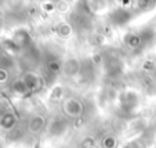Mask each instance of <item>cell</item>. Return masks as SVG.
<instances>
[{"label": "cell", "instance_id": "1", "mask_svg": "<svg viewBox=\"0 0 156 148\" xmlns=\"http://www.w3.org/2000/svg\"><path fill=\"white\" fill-rule=\"evenodd\" d=\"M136 13V10L130 9V7H118V9H113L108 14V22L113 28H123L131 22Z\"/></svg>", "mask_w": 156, "mask_h": 148}, {"label": "cell", "instance_id": "2", "mask_svg": "<svg viewBox=\"0 0 156 148\" xmlns=\"http://www.w3.org/2000/svg\"><path fill=\"white\" fill-rule=\"evenodd\" d=\"M62 115L69 121H76L82 118L84 112V105L77 97H65L61 101Z\"/></svg>", "mask_w": 156, "mask_h": 148}, {"label": "cell", "instance_id": "3", "mask_svg": "<svg viewBox=\"0 0 156 148\" xmlns=\"http://www.w3.org/2000/svg\"><path fill=\"white\" fill-rule=\"evenodd\" d=\"M140 96L134 90H123L119 94V107L123 114H131L133 111L138 107Z\"/></svg>", "mask_w": 156, "mask_h": 148}, {"label": "cell", "instance_id": "4", "mask_svg": "<svg viewBox=\"0 0 156 148\" xmlns=\"http://www.w3.org/2000/svg\"><path fill=\"white\" fill-rule=\"evenodd\" d=\"M68 121L69 119H66L64 115L55 116V118H53L47 123V129H46V130L53 137H61L62 134H65L66 130H68V125H69Z\"/></svg>", "mask_w": 156, "mask_h": 148}, {"label": "cell", "instance_id": "5", "mask_svg": "<svg viewBox=\"0 0 156 148\" xmlns=\"http://www.w3.org/2000/svg\"><path fill=\"white\" fill-rule=\"evenodd\" d=\"M46 129H47V121H46V118H44L43 115L35 114V115H30L29 118H28L27 130L29 134L37 136V134L43 133Z\"/></svg>", "mask_w": 156, "mask_h": 148}, {"label": "cell", "instance_id": "6", "mask_svg": "<svg viewBox=\"0 0 156 148\" xmlns=\"http://www.w3.org/2000/svg\"><path fill=\"white\" fill-rule=\"evenodd\" d=\"M123 43L129 50L131 51H140L144 47V40L140 33V31H130V32L124 33L123 36Z\"/></svg>", "mask_w": 156, "mask_h": 148}, {"label": "cell", "instance_id": "7", "mask_svg": "<svg viewBox=\"0 0 156 148\" xmlns=\"http://www.w3.org/2000/svg\"><path fill=\"white\" fill-rule=\"evenodd\" d=\"M82 71H83V65L79 58L71 57V58L65 60L64 64H62V74L66 78H76L77 75L82 74Z\"/></svg>", "mask_w": 156, "mask_h": 148}, {"label": "cell", "instance_id": "8", "mask_svg": "<svg viewBox=\"0 0 156 148\" xmlns=\"http://www.w3.org/2000/svg\"><path fill=\"white\" fill-rule=\"evenodd\" d=\"M11 42L18 50H27L32 46V36L27 29H18L15 31Z\"/></svg>", "mask_w": 156, "mask_h": 148}, {"label": "cell", "instance_id": "9", "mask_svg": "<svg viewBox=\"0 0 156 148\" xmlns=\"http://www.w3.org/2000/svg\"><path fill=\"white\" fill-rule=\"evenodd\" d=\"M22 79H24V82L27 83V86H28V89H29L30 93L37 92V90L43 86V80H41V78L33 71L25 72V74L22 75Z\"/></svg>", "mask_w": 156, "mask_h": 148}, {"label": "cell", "instance_id": "10", "mask_svg": "<svg viewBox=\"0 0 156 148\" xmlns=\"http://www.w3.org/2000/svg\"><path fill=\"white\" fill-rule=\"evenodd\" d=\"M73 25L69 22V21H61L55 25V35L59 39H69L73 35Z\"/></svg>", "mask_w": 156, "mask_h": 148}, {"label": "cell", "instance_id": "11", "mask_svg": "<svg viewBox=\"0 0 156 148\" xmlns=\"http://www.w3.org/2000/svg\"><path fill=\"white\" fill-rule=\"evenodd\" d=\"M156 7V0H134V10L137 13H147Z\"/></svg>", "mask_w": 156, "mask_h": 148}, {"label": "cell", "instance_id": "12", "mask_svg": "<svg viewBox=\"0 0 156 148\" xmlns=\"http://www.w3.org/2000/svg\"><path fill=\"white\" fill-rule=\"evenodd\" d=\"M118 145L119 140L113 133H106L100 141V148H118Z\"/></svg>", "mask_w": 156, "mask_h": 148}, {"label": "cell", "instance_id": "13", "mask_svg": "<svg viewBox=\"0 0 156 148\" xmlns=\"http://www.w3.org/2000/svg\"><path fill=\"white\" fill-rule=\"evenodd\" d=\"M88 6L93 14H98L101 11H105L109 7V0H88Z\"/></svg>", "mask_w": 156, "mask_h": 148}, {"label": "cell", "instance_id": "14", "mask_svg": "<svg viewBox=\"0 0 156 148\" xmlns=\"http://www.w3.org/2000/svg\"><path fill=\"white\" fill-rule=\"evenodd\" d=\"M0 125H2V128L6 129V130H11V129H14L15 125H17V118H15L14 114L7 112L2 116V119H0Z\"/></svg>", "mask_w": 156, "mask_h": 148}, {"label": "cell", "instance_id": "15", "mask_svg": "<svg viewBox=\"0 0 156 148\" xmlns=\"http://www.w3.org/2000/svg\"><path fill=\"white\" fill-rule=\"evenodd\" d=\"M12 90H14V93H17V94L20 96H25V94H29V89H28L27 83L24 82V79L22 78H20V79H17L14 83H12Z\"/></svg>", "mask_w": 156, "mask_h": 148}, {"label": "cell", "instance_id": "16", "mask_svg": "<svg viewBox=\"0 0 156 148\" xmlns=\"http://www.w3.org/2000/svg\"><path fill=\"white\" fill-rule=\"evenodd\" d=\"M64 98H65V92H64V87L62 86H55L51 90V94H50L51 101H59V100L62 101Z\"/></svg>", "mask_w": 156, "mask_h": 148}, {"label": "cell", "instance_id": "17", "mask_svg": "<svg viewBox=\"0 0 156 148\" xmlns=\"http://www.w3.org/2000/svg\"><path fill=\"white\" fill-rule=\"evenodd\" d=\"M41 10L47 14H53V13L57 11V2L54 0H44L41 3Z\"/></svg>", "mask_w": 156, "mask_h": 148}, {"label": "cell", "instance_id": "18", "mask_svg": "<svg viewBox=\"0 0 156 148\" xmlns=\"http://www.w3.org/2000/svg\"><path fill=\"white\" fill-rule=\"evenodd\" d=\"M123 148H144V144L140 140H131V141L126 143L123 145Z\"/></svg>", "mask_w": 156, "mask_h": 148}, {"label": "cell", "instance_id": "19", "mask_svg": "<svg viewBox=\"0 0 156 148\" xmlns=\"http://www.w3.org/2000/svg\"><path fill=\"white\" fill-rule=\"evenodd\" d=\"M7 78H9V74H7V71H4V69H0V82H4V80H7Z\"/></svg>", "mask_w": 156, "mask_h": 148}]
</instances>
